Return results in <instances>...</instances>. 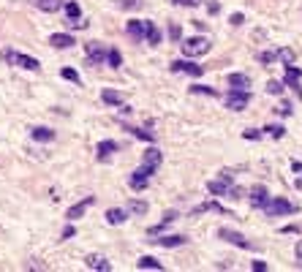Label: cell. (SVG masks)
<instances>
[{"label":"cell","mask_w":302,"mask_h":272,"mask_svg":"<svg viewBox=\"0 0 302 272\" xmlns=\"http://www.w3.org/2000/svg\"><path fill=\"white\" fill-rule=\"evenodd\" d=\"M125 30H128V36L133 38V41H142V38H147V41L153 44V46L161 41V33H158V28H155L150 19H131Z\"/></svg>","instance_id":"1"},{"label":"cell","mask_w":302,"mask_h":272,"mask_svg":"<svg viewBox=\"0 0 302 272\" xmlns=\"http://www.w3.org/2000/svg\"><path fill=\"white\" fill-rule=\"evenodd\" d=\"M269 218H281V215H294V212H299V207L297 204H291V202H286V199L281 196H275V199H269V202L261 207Z\"/></svg>","instance_id":"2"},{"label":"cell","mask_w":302,"mask_h":272,"mask_svg":"<svg viewBox=\"0 0 302 272\" xmlns=\"http://www.w3.org/2000/svg\"><path fill=\"white\" fill-rule=\"evenodd\" d=\"M210 49H212V44H210V38H204V36L182 41V55H188V58H202V55H207Z\"/></svg>","instance_id":"3"},{"label":"cell","mask_w":302,"mask_h":272,"mask_svg":"<svg viewBox=\"0 0 302 272\" xmlns=\"http://www.w3.org/2000/svg\"><path fill=\"white\" fill-rule=\"evenodd\" d=\"M3 60L11 63V66L25 68V71H38V68H41V63H38L36 58H30V55H22V52H14V49H6V52H3Z\"/></svg>","instance_id":"4"},{"label":"cell","mask_w":302,"mask_h":272,"mask_svg":"<svg viewBox=\"0 0 302 272\" xmlns=\"http://www.w3.org/2000/svg\"><path fill=\"white\" fill-rule=\"evenodd\" d=\"M85 55H87V66H101V63L109 58L106 46L98 44V41H90V44H87V46H85Z\"/></svg>","instance_id":"5"},{"label":"cell","mask_w":302,"mask_h":272,"mask_svg":"<svg viewBox=\"0 0 302 272\" xmlns=\"http://www.w3.org/2000/svg\"><path fill=\"white\" fill-rule=\"evenodd\" d=\"M248 103H251V93L248 90H234V87H232V93L226 95V106L232 112H242Z\"/></svg>","instance_id":"6"},{"label":"cell","mask_w":302,"mask_h":272,"mask_svg":"<svg viewBox=\"0 0 302 272\" xmlns=\"http://www.w3.org/2000/svg\"><path fill=\"white\" fill-rule=\"evenodd\" d=\"M153 172H155L153 166H145V164H142L139 169L131 174V180H128V182H131V188H133V191H145V188H147V182H150V177H153Z\"/></svg>","instance_id":"7"},{"label":"cell","mask_w":302,"mask_h":272,"mask_svg":"<svg viewBox=\"0 0 302 272\" xmlns=\"http://www.w3.org/2000/svg\"><path fill=\"white\" fill-rule=\"evenodd\" d=\"M218 237L226 239V242H232L237 248H242V251H253V242H248L240 231H232V229H218Z\"/></svg>","instance_id":"8"},{"label":"cell","mask_w":302,"mask_h":272,"mask_svg":"<svg viewBox=\"0 0 302 272\" xmlns=\"http://www.w3.org/2000/svg\"><path fill=\"white\" fill-rule=\"evenodd\" d=\"M172 71H174V74H190V76H202V74H204L202 66L188 63V60H174V63H172Z\"/></svg>","instance_id":"9"},{"label":"cell","mask_w":302,"mask_h":272,"mask_svg":"<svg viewBox=\"0 0 302 272\" xmlns=\"http://www.w3.org/2000/svg\"><path fill=\"white\" fill-rule=\"evenodd\" d=\"M286 85H289L291 90L299 95V101H302V87H299L302 85V71H297L294 66H286Z\"/></svg>","instance_id":"10"},{"label":"cell","mask_w":302,"mask_h":272,"mask_svg":"<svg viewBox=\"0 0 302 272\" xmlns=\"http://www.w3.org/2000/svg\"><path fill=\"white\" fill-rule=\"evenodd\" d=\"M85 264H87V269H93V272H109L112 269V264L106 261V256H98V253H90L85 259Z\"/></svg>","instance_id":"11"},{"label":"cell","mask_w":302,"mask_h":272,"mask_svg":"<svg viewBox=\"0 0 302 272\" xmlns=\"http://www.w3.org/2000/svg\"><path fill=\"white\" fill-rule=\"evenodd\" d=\"M90 204H95V196H87L85 202L74 204V207H71V210L66 212V218H68V221H79V218H82V215H85V210H87V207H90Z\"/></svg>","instance_id":"12"},{"label":"cell","mask_w":302,"mask_h":272,"mask_svg":"<svg viewBox=\"0 0 302 272\" xmlns=\"http://www.w3.org/2000/svg\"><path fill=\"white\" fill-rule=\"evenodd\" d=\"M161 161H163V155H161V150H158V147H147L145 155H142V164H145V166H153V169H158V166H161Z\"/></svg>","instance_id":"13"},{"label":"cell","mask_w":302,"mask_h":272,"mask_svg":"<svg viewBox=\"0 0 302 272\" xmlns=\"http://www.w3.org/2000/svg\"><path fill=\"white\" fill-rule=\"evenodd\" d=\"M267 202H269V196H267V188L264 185H256V188L251 191V207H259V210H261Z\"/></svg>","instance_id":"14"},{"label":"cell","mask_w":302,"mask_h":272,"mask_svg":"<svg viewBox=\"0 0 302 272\" xmlns=\"http://www.w3.org/2000/svg\"><path fill=\"white\" fill-rule=\"evenodd\" d=\"M49 44L54 46V49H68V46H74V38H71L68 33H54L49 38Z\"/></svg>","instance_id":"15"},{"label":"cell","mask_w":302,"mask_h":272,"mask_svg":"<svg viewBox=\"0 0 302 272\" xmlns=\"http://www.w3.org/2000/svg\"><path fill=\"white\" fill-rule=\"evenodd\" d=\"M155 245H161V248H177V245H185V237L182 234H172V237H158L153 239Z\"/></svg>","instance_id":"16"},{"label":"cell","mask_w":302,"mask_h":272,"mask_svg":"<svg viewBox=\"0 0 302 272\" xmlns=\"http://www.w3.org/2000/svg\"><path fill=\"white\" fill-rule=\"evenodd\" d=\"M136 269H155V272H161L163 264L158 259H153V256H142V259L136 261Z\"/></svg>","instance_id":"17"},{"label":"cell","mask_w":302,"mask_h":272,"mask_svg":"<svg viewBox=\"0 0 302 272\" xmlns=\"http://www.w3.org/2000/svg\"><path fill=\"white\" fill-rule=\"evenodd\" d=\"M117 147H120V145H117V142H112V139L101 142V145H98V161H106V158L112 155V153H115Z\"/></svg>","instance_id":"18"},{"label":"cell","mask_w":302,"mask_h":272,"mask_svg":"<svg viewBox=\"0 0 302 272\" xmlns=\"http://www.w3.org/2000/svg\"><path fill=\"white\" fill-rule=\"evenodd\" d=\"M229 85L234 87V90H248L251 87V79L245 74H229Z\"/></svg>","instance_id":"19"},{"label":"cell","mask_w":302,"mask_h":272,"mask_svg":"<svg viewBox=\"0 0 302 272\" xmlns=\"http://www.w3.org/2000/svg\"><path fill=\"white\" fill-rule=\"evenodd\" d=\"M125 218H128V210H117V207H112V210L106 212V221L112 223V226H120Z\"/></svg>","instance_id":"20"},{"label":"cell","mask_w":302,"mask_h":272,"mask_svg":"<svg viewBox=\"0 0 302 272\" xmlns=\"http://www.w3.org/2000/svg\"><path fill=\"white\" fill-rule=\"evenodd\" d=\"M33 3H36L41 11H46V14H54V11H60L63 0H33Z\"/></svg>","instance_id":"21"},{"label":"cell","mask_w":302,"mask_h":272,"mask_svg":"<svg viewBox=\"0 0 302 272\" xmlns=\"http://www.w3.org/2000/svg\"><path fill=\"white\" fill-rule=\"evenodd\" d=\"M101 101L112 103V106H120L125 98H123V93H117V90H104V93H101Z\"/></svg>","instance_id":"22"},{"label":"cell","mask_w":302,"mask_h":272,"mask_svg":"<svg viewBox=\"0 0 302 272\" xmlns=\"http://www.w3.org/2000/svg\"><path fill=\"white\" fill-rule=\"evenodd\" d=\"M30 136H33L36 142H52L54 139V131H52V128H33Z\"/></svg>","instance_id":"23"},{"label":"cell","mask_w":302,"mask_h":272,"mask_svg":"<svg viewBox=\"0 0 302 272\" xmlns=\"http://www.w3.org/2000/svg\"><path fill=\"white\" fill-rule=\"evenodd\" d=\"M125 210L133 212V215H145L147 212V202H142V199H131V202L125 204Z\"/></svg>","instance_id":"24"},{"label":"cell","mask_w":302,"mask_h":272,"mask_svg":"<svg viewBox=\"0 0 302 272\" xmlns=\"http://www.w3.org/2000/svg\"><path fill=\"white\" fill-rule=\"evenodd\" d=\"M221 212V215H226V210H224V207H221V204H215V202H204V204H199L196 207V210H194V215H199V212Z\"/></svg>","instance_id":"25"},{"label":"cell","mask_w":302,"mask_h":272,"mask_svg":"<svg viewBox=\"0 0 302 272\" xmlns=\"http://www.w3.org/2000/svg\"><path fill=\"white\" fill-rule=\"evenodd\" d=\"M190 93H199V95H210V98H218V90H212V87H207V85H194L190 87Z\"/></svg>","instance_id":"26"},{"label":"cell","mask_w":302,"mask_h":272,"mask_svg":"<svg viewBox=\"0 0 302 272\" xmlns=\"http://www.w3.org/2000/svg\"><path fill=\"white\" fill-rule=\"evenodd\" d=\"M172 221H177V212L174 210H169V212H163V221H161V226H155V229H150V234H158V231H161L163 226H169Z\"/></svg>","instance_id":"27"},{"label":"cell","mask_w":302,"mask_h":272,"mask_svg":"<svg viewBox=\"0 0 302 272\" xmlns=\"http://www.w3.org/2000/svg\"><path fill=\"white\" fill-rule=\"evenodd\" d=\"M106 63H109L112 68H120V66H123V58H120V52H117V49H109V58H106Z\"/></svg>","instance_id":"28"},{"label":"cell","mask_w":302,"mask_h":272,"mask_svg":"<svg viewBox=\"0 0 302 272\" xmlns=\"http://www.w3.org/2000/svg\"><path fill=\"white\" fill-rule=\"evenodd\" d=\"M278 60L286 63V66H294V52L291 49H278Z\"/></svg>","instance_id":"29"},{"label":"cell","mask_w":302,"mask_h":272,"mask_svg":"<svg viewBox=\"0 0 302 272\" xmlns=\"http://www.w3.org/2000/svg\"><path fill=\"white\" fill-rule=\"evenodd\" d=\"M264 131H267L269 136H272V139H283L286 128H283V125H267V128H264Z\"/></svg>","instance_id":"30"},{"label":"cell","mask_w":302,"mask_h":272,"mask_svg":"<svg viewBox=\"0 0 302 272\" xmlns=\"http://www.w3.org/2000/svg\"><path fill=\"white\" fill-rule=\"evenodd\" d=\"M267 93H269V95H281V93H283V82L269 79V82H267Z\"/></svg>","instance_id":"31"},{"label":"cell","mask_w":302,"mask_h":272,"mask_svg":"<svg viewBox=\"0 0 302 272\" xmlns=\"http://www.w3.org/2000/svg\"><path fill=\"white\" fill-rule=\"evenodd\" d=\"M66 14H68V19H79V3H66Z\"/></svg>","instance_id":"32"},{"label":"cell","mask_w":302,"mask_h":272,"mask_svg":"<svg viewBox=\"0 0 302 272\" xmlns=\"http://www.w3.org/2000/svg\"><path fill=\"white\" fill-rule=\"evenodd\" d=\"M139 0H117V9H128V11H133V9H139Z\"/></svg>","instance_id":"33"},{"label":"cell","mask_w":302,"mask_h":272,"mask_svg":"<svg viewBox=\"0 0 302 272\" xmlns=\"http://www.w3.org/2000/svg\"><path fill=\"white\" fill-rule=\"evenodd\" d=\"M128 131L136 136V139H145V142H153V133L150 131H142V128H128Z\"/></svg>","instance_id":"34"},{"label":"cell","mask_w":302,"mask_h":272,"mask_svg":"<svg viewBox=\"0 0 302 272\" xmlns=\"http://www.w3.org/2000/svg\"><path fill=\"white\" fill-rule=\"evenodd\" d=\"M63 79H68V82H79V74L74 68H63Z\"/></svg>","instance_id":"35"},{"label":"cell","mask_w":302,"mask_h":272,"mask_svg":"<svg viewBox=\"0 0 302 272\" xmlns=\"http://www.w3.org/2000/svg\"><path fill=\"white\" fill-rule=\"evenodd\" d=\"M291 169L299 174V177H297V188H302V164L299 161H291Z\"/></svg>","instance_id":"36"},{"label":"cell","mask_w":302,"mask_h":272,"mask_svg":"<svg viewBox=\"0 0 302 272\" xmlns=\"http://www.w3.org/2000/svg\"><path fill=\"white\" fill-rule=\"evenodd\" d=\"M275 58H278V52H261V55H259L261 63H272Z\"/></svg>","instance_id":"37"},{"label":"cell","mask_w":302,"mask_h":272,"mask_svg":"<svg viewBox=\"0 0 302 272\" xmlns=\"http://www.w3.org/2000/svg\"><path fill=\"white\" fill-rule=\"evenodd\" d=\"M68 25L74 28V30H85V28H87V22H85V19H68Z\"/></svg>","instance_id":"38"},{"label":"cell","mask_w":302,"mask_h":272,"mask_svg":"<svg viewBox=\"0 0 302 272\" xmlns=\"http://www.w3.org/2000/svg\"><path fill=\"white\" fill-rule=\"evenodd\" d=\"M169 38H174V41L180 38V25H174V22L169 25Z\"/></svg>","instance_id":"39"},{"label":"cell","mask_w":302,"mask_h":272,"mask_svg":"<svg viewBox=\"0 0 302 272\" xmlns=\"http://www.w3.org/2000/svg\"><path fill=\"white\" fill-rule=\"evenodd\" d=\"M251 269H253V272H264V269H267V264H264V261H253V264H251Z\"/></svg>","instance_id":"40"},{"label":"cell","mask_w":302,"mask_h":272,"mask_svg":"<svg viewBox=\"0 0 302 272\" xmlns=\"http://www.w3.org/2000/svg\"><path fill=\"white\" fill-rule=\"evenodd\" d=\"M174 3H177V6H190V9H194V6H199L202 0H174Z\"/></svg>","instance_id":"41"},{"label":"cell","mask_w":302,"mask_h":272,"mask_svg":"<svg viewBox=\"0 0 302 272\" xmlns=\"http://www.w3.org/2000/svg\"><path fill=\"white\" fill-rule=\"evenodd\" d=\"M242 22H245L242 14H232V25H242Z\"/></svg>","instance_id":"42"},{"label":"cell","mask_w":302,"mask_h":272,"mask_svg":"<svg viewBox=\"0 0 302 272\" xmlns=\"http://www.w3.org/2000/svg\"><path fill=\"white\" fill-rule=\"evenodd\" d=\"M242 136H245V139H259V136H261V133H259V131H245Z\"/></svg>","instance_id":"43"},{"label":"cell","mask_w":302,"mask_h":272,"mask_svg":"<svg viewBox=\"0 0 302 272\" xmlns=\"http://www.w3.org/2000/svg\"><path fill=\"white\" fill-rule=\"evenodd\" d=\"M207 11H210V14H218L221 6H218V3H207Z\"/></svg>","instance_id":"44"},{"label":"cell","mask_w":302,"mask_h":272,"mask_svg":"<svg viewBox=\"0 0 302 272\" xmlns=\"http://www.w3.org/2000/svg\"><path fill=\"white\" fill-rule=\"evenodd\" d=\"M294 253H297V259L302 261V239H299V242H297V248H294Z\"/></svg>","instance_id":"45"},{"label":"cell","mask_w":302,"mask_h":272,"mask_svg":"<svg viewBox=\"0 0 302 272\" xmlns=\"http://www.w3.org/2000/svg\"><path fill=\"white\" fill-rule=\"evenodd\" d=\"M68 237H74V226H68L66 231H63V239H68Z\"/></svg>","instance_id":"46"}]
</instances>
